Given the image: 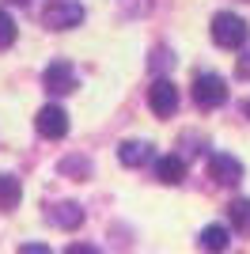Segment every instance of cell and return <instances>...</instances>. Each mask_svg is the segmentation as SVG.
I'll use <instances>...</instances> for the list:
<instances>
[{"instance_id":"1","label":"cell","mask_w":250,"mask_h":254,"mask_svg":"<svg viewBox=\"0 0 250 254\" xmlns=\"http://www.w3.org/2000/svg\"><path fill=\"white\" fill-rule=\"evenodd\" d=\"M247 23H243V15H231V11H220V15H212V42L224 46V50H239L243 42H247Z\"/></svg>"},{"instance_id":"2","label":"cell","mask_w":250,"mask_h":254,"mask_svg":"<svg viewBox=\"0 0 250 254\" xmlns=\"http://www.w3.org/2000/svg\"><path fill=\"white\" fill-rule=\"evenodd\" d=\"M193 103H197L201 110H216V106L228 103V84H224V76L201 72L197 80H193Z\"/></svg>"},{"instance_id":"3","label":"cell","mask_w":250,"mask_h":254,"mask_svg":"<svg viewBox=\"0 0 250 254\" xmlns=\"http://www.w3.org/2000/svg\"><path fill=\"white\" fill-rule=\"evenodd\" d=\"M83 23V4L80 0H50L46 4V27L53 31H68Z\"/></svg>"},{"instance_id":"4","label":"cell","mask_w":250,"mask_h":254,"mask_svg":"<svg viewBox=\"0 0 250 254\" xmlns=\"http://www.w3.org/2000/svg\"><path fill=\"white\" fill-rule=\"evenodd\" d=\"M148 106H152L156 118H171L178 110V87L171 80H156V84L148 87Z\"/></svg>"},{"instance_id":"5","label":"cell","mask_w":250,"mask_h":254,"mask_svg":"<svg viewBox=\"0 0 250 254\" xmlns=\"http://www.w3.org/2000/svg\"><path fill=\"white\" fill-rule=\"evenodd\" d=\"M42 84H46V91H53V95H68L76 87V68L68 61H53V64H46Z\"/></svg>"},{"instance_id":"6","label":"cell","mask_w":250,"mask_h":254,"mask_svg":"<svg viewBox=\"0 0 250 254\" xmlns=\"http://www.w3.org/2000/svg\"><path fill=\"white\" fill-rule=\"evenodd\" d=\"M34 129L50 140H61L64 133H68V114H64L61 106H42L38 118H34Z\"/></svg>"},{"instance_id":"7","label":"cell","mask_w":250,"mask_h":254,"mask_svg":"<svg viewBox=\"0 0 250 254\" xmlns=\"http://www.w3.org/2000/svg\"><path fill=\"white\" fill-rule=\"evenodd\" d=\"M208 175L220 186H235V182H243V163L235 156H228V152H216V156L208 159Z\"/></svg>"},{"instance_id":"8","label":"cell","mask_w":250,"mask_h":254,"mask_svg":"<svg viewBox=\"0 0 250 254\" xmlns=\"http://www.w3.org/2000/svg\"><path fill=\"white\" fill-rule=\"evenodd\" d=\"M50 220L57 224V228H68V232H72V228H80V224H83V209L76 201H57L50 209Z\"/></svg>"},{"instance_id":"9","label":"cell","mask_w":250,"mask_h":254,"mask_svg":"<svg viewBox=\"0 0 250 254\" xmlns=\"http://www.w3.org/2000/svg\"><path fill=\"white\" fill-rule=\"evenodd\" d=\"M118 159H122L125 167H144L148 159H152V144L148 140H125L122 148H118Z\"/></svg>"},{"instance_id":"10","label":"cell","mask_w":250,"mask_h":254,"mask_svg":"<svg viewBox=\"0 0 250 254\" xmlns=\"http://www.w3.org/2000/svg\"><path fill=\"white\" fill-rule=\"evenodd\" d=\"M156 179L159 182H167V186H178V182L186 179V163L178 156H163V159H156Z\"/></svg>"},{"instance_id":"11","label":"cell","mask_w":250,"mask_h":254,"mask_svg":"<svg viewBox=\"0 0 250 254\" xmlns=\"http://www.w3.org/2000/svg\"><path fill=\"white\" fill-rule=\"evenodd\" d=\"M228 228H220V224H208L205 232L197 235V243H201V251L205 254H224V247H228Z\"/></svg>"},{"instance_id":"12","label":"cell","mask_w":250,"mask_h":254,"mask_svg":"<svg viewBox=\"0 0 250 254\" xmlns=\"http://www.w3.org/2000/svg\"><path fill=\"white\" fill-rule=\"evenodd\" d=\"M19 197H23L19 179H15V175H4V171H0V209H4V212H8V209H15V205H19Z\"/></svg>"},{"instance_id":"13","label":"cell","mask_w":250,"mask_h":254,"mask_svg":"<svg viewBox=\"0 0 250 254\" xmlns=\"http://www.w3.org/2000/svg\"><path fill=\"white\" fill-rule=\"evenodd\" d=\"M228 216H231V228H239L243 235H250V197H235L228 205Z\"/></svg>"},{"instance_id":"14","label":"cell","mask_w":250,"mask_h":254,"mask_svg":"<svg viewBox=\"0 0 250 254\" xmlns=\"http://www.w3.org/2000/svg\"><path fill=\"white\" fill-rule=\"evenodd\" d=\"M15 34H19L15 31V19H11L8 11H0V50H8V46L15 42Z\"/></svg>"},{"instance_id":"15","label":"cell","mask_w":250,"mask_h":254,"mask_svg":"<svg viewBox=\"0 0 250 254\" xmlns=\"http://www.w3.org/2000/svg\"><path fill=\"white\" fill-rule=\"evenodd\" d=\"M61 171H76V175H87V171H91V163H87V159H64Z\"/></svg>"},{"instance_id":"16","label":"cell","mask_w":250,"mask_h":254,"mask_svg":"<svg viewBox=\"0 0 250 254\" xmlns=\"http://www.w3.org/2000/svg\"><path fill=\"white\" fill-rule=\"evenodd\" d=\"M15 254H53V251H50L46 243H23V247H19Z\"/></svg>"},{"instance_id":"17","label":"cell","mask_w":250,"mask_h":254,"mask_svg":"<svg viewBox=\"0 0 250 254\" xmlns=\"http://www.w3.org/2000/svg\"><path fill=\"white\" fill-rule=\"evenodd\" d=\"M235 72H239L243 80H250V53H243V57H239V64H235Z\"/></svg>"},{"instance_id":"18","label":"cell","mask_w":250,"mask_h":254,"mask_svg":"<svg viewBox=\"0 0 250 254\" xmlns=\"http://www.w3.org/2000/svg\"><path fill=\"white\" fill-rule=\"evenodd\" d=\"M64 254H99V251H95V247H87V243H72Z\"/></svg>"},{"instance_id":"19","label":"cell","mask_w":250,"mask_h":254,"mask_svg":"<svg viewBox=\"0 0 250 254\" xmlns=\"http://www.w3.org/2000/svg\"><path fill=\"white\" fill-rule=\"evenodd\" d=\"M8 4H27V0H8Z\"/></svg>"},{"instance_id":"20","label":"cell","mask_w":250,"mask_h":254,"mask_svg":"<svg viewBox=\"0 0 250 254\" xmlns=\"http://www.w3.org/2000/svg\"><path fill=\"white\" fill-rule=\"evenodd\" d=\"M247 118H250V103H247Z\"/></svg>"}]
</instances>
